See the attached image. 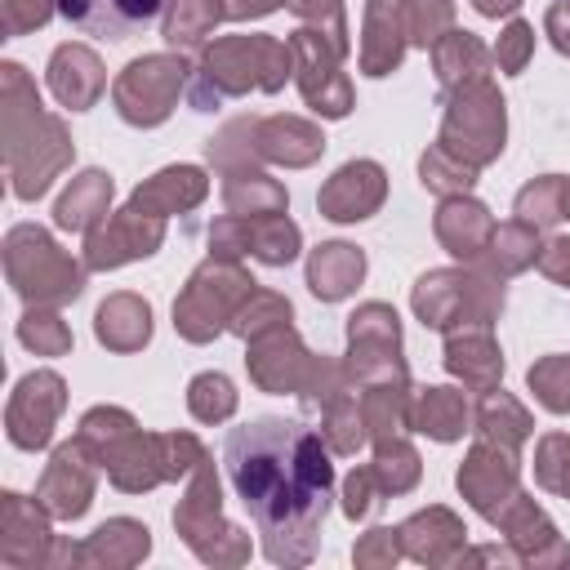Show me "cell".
I'll list each match as a JSON object with an SVG mask.
<instances>
[{"label":"cell","mask_w":570,"mask_h":570,"mask_svg":"<svg viewBox=\"0 0 570 570\" xmlns=\"http://www.w3.org/2000/svg\"><path fill=\"white\" fill-rule=\"evenodd\" d=\"M330 445L298 419L263 414L227 432V476L263 534L272 566H307L321 543V521L334 494Z\"/></svg>","instance_id":"1"},{"label":"cell","mask_w":570,"mask_h":570,"mask_svg":"<svg viewBox=\"0 0 570 570\" xmlns=\"http://www.w3.org/2000/svg\"><path fill=\"white\" fill-rule=\"evenodd\" d=\"M0 142L18 200H40L76 156L67 125L40 107L36 80L22 62H0Z\"/></svg>","instance_id":"2"},{"label":"cell","mask_w":570,"mask_h":570,"mask_svg":"<svg viewBox=\"0 0 570 570\" xmlns=\"http://www.w3.org/2000/svg\"><path fill=\"white\" fill-rule=\"evenodd\" d=\"M294 76V49L276 36H218L205 45L191 102L196 111H214L223 98H240L249 89L276 94Z\"/></svg>","instance_id":"3"},{"label":"cell","mask_w":570,"mask_h":570,"mask_svg":"<svg viewBox=\"0 0 570 570\" xmlns=\"http://www.w3.org/2000/svg\"><path fill=\"white\" fill-rule=\"evenodd\" d=\"M85 263H76L45 227L18 223L4 232V276L27 307H62L85 294Z\"/></svg>","instance_id":"4"},{"label":"cell","mask_w":570,"mask_h":570,"mask_svg":"<svg viewBox=\"0 0 570 570\" xmlns=\"http://www.w3.org/2000/svg\"><path fill=\"white\" fill-rule=\"evenodd\" d=\"M410 307L428 330H441V334L463 325H494L503 312V276L485 272L481 263L436 267L414 281Z\"/></svg>","instance_id":"5"},{"label":"cell","mask_w":570,"mask_h":570,"mask_svg":"<svg viewBox=\"0 0 570 570\" xmlns=\"http://www.w3.org/2000/svg\"><path fill=\"white\" fill-rule=\"evenodd\" d=\"M174 530L205 566H245L254 552L249 534L223 517V485H218V468L209 459L196 463V472L174 508Z\"/></svg>","instance_id":"6"},{"label":"cell","mask_w":570,"mask_h":570,"mask_svg":"<svg viewBox=\"0 0 570 570\" xmlns=\"http://www.w3.org/2000/svg\"><path fill=\"white\" fill-rule=\"evenodd\" d=\"M503 138H508V111L490 76L445 89V116H441L436 142L450 156H459L472 169H485L490 160L503 156Z\"/></svg>","instance_id":"7"},{"label":"cell","mask_w":570,"mask_h":570,"mask_svg":"<svg viewBox=\"0 0 570 570\" xmlns=\"http://www.w3.org/2000/svg\"><path fill=\"white\" fill-rule=\"evenodd\" d=\"M249 289H254V276H249L236 258H214V254H209V258L187 276L183 294L174 298V330H178L187 343H209V338H218V334L232 325L236 307L249 298Z\"/></svg>","instance_id":"8"},{"label":"cell","mask_w":570,"mask_h":570,"mask_svg":"<svg viewBox=\"0 0 570 570\" xmlns=\"http://www.w3.org/2000/svg\"><path fill=\"white\" fill-rule=\"evenodd\" d=\"M183 85H187V58L178 49L174 53H142L111 80V102H116L125 125L156 129L178 107Z\"/></svg>","instance_id":"9"},{"label":"cell","mask_w":570,"mask_h":570,"mask_svg":"<svg viewBox=\"0 0 570 570\" xmlns=\"http://www.w3.org/2000/svg\"><path fill=\"white\" fill-rule=\"evenodd\" d=\"M343 370L356 387L370 383H401L410 379L401 356V316L387 303H361L347 316V356Z\"/></svg>","instance_id":"10"},{"label":"cell","mask_w":570,"mask_h":570,"mask_svg":"<svg viewBox=\"0 0 570 570\" xmlns=\"http://www.w3.org/2000/svg\"><path fill=\"white\" fill-rule=\"evenodd\" d=\"M289 49H294V80L303 102L325 120H343L356 107V94H352V80L343 76L338 45L316 27H298L289 36Z\"/></svg>","instance_id":"11"},{"label":"cell","mask_w":570,"mask_h":570,"mask_svg":"<svg viewBox=\"0 0 570 570\" xmlns=\"http://www.w3.org/2000/svg\"><path fill=\"white\" fill-rule=\"evenodd\" d=\"M303 249V232L294 218L285 214H263V218H240V214H223L209 227V254L214 258H258L267 267H285L294 263Z\"/></svg>","instance_id":"12"},{"label":"cell","mask_w":570,"mask_h":570,"mask_svg":"<svg viewBox=\"0 0 570 570\" xmlns=\"http://www.w3.org/2000/svg\"><path fill=\"white\" fill-rule=\"evenodd\" d=\"M67 410V383L53 370H31L13 383V396L4 405V432L18 450H45L53 441V428Z\"/></svg>","instance_id":"13"},{"label":"cell","mask_w":570,"mask_h":570,"mask_svg":"<svg viewBox=\"0 0 570 570\" xmlns=\"http://www.w3.org/2000/svg\"><path fill=\"white\" fill-rule=\"evenodd\" d=\"M165 240V218L147 214L138 205H125L107 214L89 236H85V267L89 272H111L134 258H151Z\"/></svg>","instance_id":"14"},{"label":"cell","mask_w":570,"mask_h":570,"mask_svg":"<svg viewBox=\"0 0 570 570\" xmlns=\"http://www.w3.org/2000/svg\"><path fill=\"white\" fill-rule=\"evenodd\" d=\"M454 485H459V494L494 525V517H499V512L508 508V499L521 490V459H517V450L476 436V445H472L468 459L459 463Z\"/></svg>","instance_id":"15"},{"label":"cell","mask_w":570,"mask_h":570,"mask_svg":"<svg viewBox=\"0 0 570 570\" xmlns=\"http://www.w3.org/2000/svg\"><path fill=\"white\" fill-rule=\"evenodd\" d=\"M94 490H98V459L76 436L53 445V454L40 472V485H36V499L49 508V517L53 521L85 517L89 503H94Z\"/></svg>","instance_id":"16"},{"label":"cell","mask_w":570,"mask_h":570,"mask_svg":"<svg viewBox=\"0 0 570 570\" xmlns=\"http://www.w3.org/2000/svg\"><path fill=\"white\" fill-rule=\"evenodd\" d=\"M58 534L49 530V508L18 490L0 494V561L9 570H49Z\"/></svg>","instance_id":"17"},{"label":"cell","mask_w":570,"mask_h":570,"mask_svg":"<svg viewBox=\"0 0 570 570\" xmlns=\"http://www.w3.org/2000/svg\"><path fill=\"white\" fill-rule=\"evenodd\" d=\"M245 347H249L245 352V370H249L254 387L276 392V396H285V392L298 396L307 387V374L316 365V352L303 347V338H298V330L289 321L276 325V330H267V334H258V338H249Z\"/></svg>","instance_id":"18"},{"label":"cell","mask_w":570,"mask_h":570,"mask_svg":"<svg viewBox=\"0 0 570 570\" xmlns=\"http://www.w3.org/2000/svg\"><path fill=\"white\" fill-rule=\"evenodd\" d=\"M383 200H387V174H383V165L379 160H347V165H338L325 178V187L316 196V209L330 223H361V218L379 214Z\"/></svg>","instance_id":"19"},{"label":"cell","mask_w":570,"mask_h":570,"mask_svg":"<svg viewBox=\"0 0 570 570\" xmlns=\"http://www.w3.org/2000/svg\"><path fill=\"white\" fill-rule=\"evenodd\" d=\"M494 525L508 534V548L517 552L521 566H566L570 561V543L557 534L548 512L521 490L508 499V508L494 517Z\"/></svg>","instance_id":"20"},{"label":"cell","mask_w":570,"mask_h":570,"mask_svg":"<svg viewBox=\"0 0 570 570\" xmlns=\"http://www.w3.org/2000/svg\"><path fill=\"white\" fill-rule=\"evenodd\" d=\"M410 45V0H370L361 27V71L392 76Z\"/></svg>","instance_id":"21"},{"label":"cell","mask_w":570,"mask_h":570,"mask_svg":"<svg viewBox=\"0 0 570 570\" xmlns=\"http://www.w3.org/2000/svg\"><path fill=\"white\" fill-rule=\"evenodd\" d=\"M396 530H401L405 557H414V561H423V566H459V557L468 552V530H463V521H459L450 508H441V503H432V508L405 517Z\"/></svg>","instance_id":"22"},{"label":"cell","mask_w":570,"mask_h":570,"mask_svg":"<svg viewBox=\"0 0 570 570\" xmlns=\"http://www.w3.org/2000/svg\"><path fill=\"white\" fill-rule=\"evenodd\" d=\"M102 472L116 490L125 494H142V490H156L160 481H169V463H165V432H142L134 428L107 459H102Z\"/></svg>","instance_id":"23"},{"label":"cell","mask_w":570,"mask_h":570,"mask_svg":"<svg viewBox=\"0 0 570 570\" xmlns=\"http://www.w3.org/2000/svg\"><path fill=\"white\" fill-rule=\"evenodd\" d=\"M107 89V67L89 45H58L49 58V94L67 111H89Z\"/></svg>","instance_id":"24"},{"label":"cell","mask_w":570,"mask_h":570,"mask_svg":"<svg viewBox=\"0 0 570 570\" xmlns=\"http://www.w3.org/2000/svg\"><path fill=\"white\" fill-rule=\"evenodd\" d=\"M432 232L436 240L459 258V263H481L485 258V245L494 236V218L490 209L476 200V196H445L436 205V218H432Z\"/></svg>","instance_id":"25"},{"label":"cell","mask_w":570,"mask_h":570,"mask_svg":"<svg viewBox=\"0 0 570 570\" xmlns=\"http://www.w3.org/2000/svg\"><path fill=\"white\" fill-rule=\"evenodd\" d=\"M165 0H58V13L89 31V36H107V40H129L142 27L156 22Z\"/></svg>","instance_id":"26"},{"label":"cell","mask_w":570,"mask_h":570,"mask_svg":"<svg viewBox=\"0 0 570 570\" xmlns=\"http://www.w3.org/2000/svg\"><path fill=\"white\" fill-rule=\"evenodd\" d=\"M254 151L267 165L303 169V165L321 160L325 134H321V125H312L303 116H258V125H254Z\"/></svg>","instance_id":"27"},{"label":"cell","mask_w":570,"mask_h":570,"mask_svg":"<svg viewBox=\"0 0 570 570\" xmlns=\"http://www.w3.org/2000/svg\"><path fill=\"white\" fill-rule=\"evenodd\" d=\"M445 370L468 387V392H490L503 379V352L490 334V325H463L450 330L445 338Z\"/></svg>","instance_id":"28"},{"label":"cell","mask_w":570,"mask_h":570,"mask_svg":"<svg viewBox=\"0 0 570 570\" xmlns=\"http://www.w3.org/2000/svg\"><path fill=\"white\" fill-rule=\"evenodd\" d=\"M94 338L107 352H142L151 343V303L142 294H107L94 312Z\"/></svg>","instance_id":"29"},{"label":"cell","mask_w":570,"mask_h":570,"mask_svg":"<svg viewBox=\"0 0 570 570\" xmlns=\"http://www.w3.org/2000/svg\"><path fill=\"white\" fill-rule=\"evenodd\" d=\"M205 196H209V178H205L200 165H169V169L151 174L147 183H138L134 196H129V205L169 218V214H187V209H196Z\"/></svg>","instance_id":"30"},{"label":"cell","mask_w":570,"mask_h":570,"mask_svg":"<svg viewBox=\"0 0 570 570\" xmlns=\"http://www.w3.org/2000/svg\"><path fill=\"white\" fill-rule=\"evenodd\" d=\"M111 196H116V183H111L107 169H80V174L67 183V191L58 196V205H53V223H58L62 232L89 236V232L111 214Z\"/></svg>","instance_id":"31"},{"label":"cell","mask_w":570,"mask_h":570,"mask_svg":"<svg viewBox=\"0 0 570 570\" xmlns=\"http://www.w3.org/2000/svg\"><path fill=\"white\" fill-rule=\"evenodd\" d=\"M147 552H151V530L134 517H111L80 543V566L125 570V566H138Z\"/></svg>","instance_id":"32"},{"label":"cell","mask_w":570,"mask_h":570,"mask_svg":"<svg viewBox=\"0 0 570 570\" xmlns=\"http://www.w3.org/2000/svg\"><path fill=\"white\" fill-rule=\"evenodd\" d=\"M361 281H365V249H356L347 240H325L307 254V289L321 303L347 298Z\"/></svg>","instance_id":"33"},{"label":"cell","mask_w":570,"mask_h":570,"mask_svg":"<svg viewBox=\"0 0 570 570\" xmlns=\"http://www.w3.org/2000/svg\"><path fill=\"white\" fill-rule=\"evenodd\" d=\"M472 423V405L459 387H414L410 396V428L432 441H459Z\"/></svg>","instance_id":"34"},{"label":"cell","mask_w":570,"mask_h":570,"mask_svg":"<svg viewBox=\"0 0 570 570\" xmlns=\"http://www.w3.org/2000/svg\"><path fill=\"white\" fill-rule=\"evenodd\" d=\"M223 205H227V214L263 218V214H285L289 209V196L258 165H240V169H227L223 174Z\"/></svg>","instance_id":"35"},{"label":"cell","mask_w":570,"mask_h":570,"mask_svg":"<svg viewBox=\"0 0 570 570\" xmlns=\"http://www.w3.org/2000/svg\"><path fill=\"white\" fill-rule=\"evenodd\" d=\"M490 58H494V49H485V45H481L472 31H463V27H450V31L432 45V67H436L441 89H459V85H468V80L490 76Z\"/></svg>","instance_id":"36"},{"label":"cell","mask_w":570,"mask_h":570,"mask_svg":"<svg viewBox=\"0 0 570 570\" xmlns=\"http://www.w3.org/2000/svg\"><path fill=\"white\" fill-rule=\"evenodd\" d=\"M472 423H476V436L481 441H494V445H508V450H521L525 436L534 432L530 410L512 392H503V387L481 392V401L472 410Z\"/></svg>","instance_id":"37"},{"label":"cell","mask_w":570,"mask_h":570,"mask_svg":"<svg viewBox=\"0 0 570 570\" xmlns=\"http://www.w3.org/2000/svg\"><path fill=\"white\" fill-rule=\"evenodd\" d=\"M539 249H543L539 227L525 223V218H508V223H494V236H490V245H485L481 267L508 281V276L534 267V263H539Z\"/></svg>","instance_id":"38"},{"label":"cell","mask_w":570,"mask_h":570,"mask_svg":"<svg viewBox=\"0 0 570 570\" xmlns=\"http://www.w3.org/2000/svg\"><path fill=\"white\" fill-rule=\"evenodd\" d=\"M410 396H414L410 379L361 387V414H365L370 441H387V436H405L410 432Z\"/></svg>","instance_id":"39"},{"label":"cell","mask_w":570,"mask_h":570,"mask_svg":"<svg viewBox=\"0 0 570 570\" xmlns=\"http://www.w3.org/2000/svg\"><path fill=\"white\" fill-rule=\"evenodd\" d=\"M223 18H227L223 0H165V40L178 53L200 49Z\"/></svg>","instance_id":"40"},{"label":"cell","mask_w":570,"mask_h":570,"mask_svg":"<svg viewBox=\"0 0 570 570\" xmlns=\"http://www.w3.org/2000/svg\"><path fill=\"white\" fill-rule=\"evenodd\" d=\"M374 476H379V490H383V499L387 494H410L414 485H419V472H423V463H419V450L405 441V436H387V441H374Z\"/></svg>","instance_id":"41"},{"label":"cell","mask_w":570,"mask_h":570,"mask_svg":"<svg viewBox=\"0 0 570 570\" xmlns=\"http://www.w3.org/2000/svg\"><path fill=\"white\" fill-rule=\"evenodd\" d=\"M321 436H325V445L334 454H356L370 441V428H365V414H361V396L356 392H343V396H334L321 410Z\"/></svg>","instance_id":"42"},{"label":"cell","mask_w":570,"mask_h":570,"mask_svg":"<svg viewBox=\"0 0 570 570\" xmlns=\"http://www.w3.org/2000/svg\"><path fill=\"white\" fill-rule=\"evenodd\" d=\"M285 321H294V307H289V298L285 294H276V289H249V298L236 307V316H232V334L236 338H258V334H267V330H276V325H285Z\"/></svg>","instance_id":"43"},{"label":"cell","mask_w":570,"mask_h":570,"mask_svg":"<svg viewBox=\"0 0 570 570\" xmlns=\"http://www.w3.org/2000/svg\"><path fill=\"white\" fill-rule=\"evenodd\" d=\"M138 423H134V414L129 410H120V405H94L85 419H80V428H76V441L98 459V468H102V459L134 432Z\"/></svg>","instance_id":"44"},{"label":"cell","mask_w":570,"mask_h":570,"mask_svg":"<svg viewBox=\"0 0 570 570\" xmlns=\"http://www.w3.org/2000/svg\"><path fill=\"white\" fill-rule=\"evenodd\" d=\"M476 174H481V169L463 165V160L450 156L441 142H432V147L419 156V183H423L428 191H436L441 200H445V196H463V191H472Z\"/></svg>","instance_id":"45"},{"label":"cell","mask_w":570,"mask_h":570,"mask_svg":"<svg viewBox=\"0 0 570 570\" xmlns=\"http://www.w3.org/2000/svg\"><path fill=\"white\" fill-rule=\"evenodd\" d=\"M18 343L36 356H67L71 352V325L58 316V307H27L18 321Z\"/></svg>","instance_id":"46"},{"label":"cell","mask_w":570,"mask_h":570,"mask_svg":"<svg viewBox=\"0 0 570 570\" xmlns=\"http://www.w3.org/2000/svg\"><path fill=\"white\" fill-rule=\"evenodd\" d=\"M236 401H240L236 383L227 374H218V370H205V374H196L187 383V410L200 423H227L236 414Z\"/></svg>","instance_id":"47"},{"label":"cell","mask_w":570,"mask_h":570,"mask_svg":"<svg viewBox=\"0 0 570 570\" xmlns=\"http://www.w3.org/2000/svg\"><path fill=\"white\" fill-rule=\"evenodd\" d=\"M254 125H258V116H236V120H227V125L205 142L209 165H218L223 174H227V169H240V165H258Z\"/></svg>","instance_id":"48"},{"label":"cell","mask_w":570,"mask_h":570,"mask_svg":"<svg viewBox=\"0 0 570 570\" xmlns=\"http://www.w3.org/2000/svg\"><path fill=\"white\" fill-rule=\"evenodd\" d=\"M561 187H566V174L530 178V183L517 191V218L534 223L539 232L557 227V223H561Z\"/></svg>","instance_id":"49"},{"label":"cell","mask_w":570,"mask_h":570,"mask_svg":"<svg viewBox=\"0 0 570 570\" xmlns=\"http://www.w3.org/2000/svg\"><path fill=\"white\" fill-rule=\"evenodd\" d=\"M525 383H530V392H534V401L543 410L570 414V356L566 352H552V356L534 361L530 374H525Z\"/></svg>","instance_id":"50"},{"label":"cell","mask_w":570,"mask_h":570,"mask_svg":"<svg viewBox=\"0 0 570 570\" xmlns=\"http://www.w3.org/2000/svg\"><path fill=\"white\" fill-rule=\"evenodd\" d=\"M534 481H539L548 494L570 499V436H566V432L539 436V450H534Z\"/></svg>","instance_id":"51"},{"label":"cell","mask_w":570,"mask_h":570,"mask_svg":"<svg viewBox=\"0 0 570 570\" xmlns=\"http://www.w3.org/2000/svg\"><path fill=\"white\" fill-rule=\"evenodd\" d=\"M289 13L303 18V27H316L321 36H330L338 45V53L347 58L352 40H347V18H343V0H285Z\"/></svg>","instance_id":"52"},{"label":"cell","mask_w":570,"mask_h":570,"mask_svg":"<svg viewBox=\"0 0 570 570\" xmlns=\"http://www.w3.org/2000/svg\"><path fill=\"white\" fill-rule=\"evenodd\" d=\"M454 27V0H410V45L432 49Z\"/></svg>","instance_id":"53"},{"label":"cell","mask_w":570,"mask_h":570,"mask_svg":"<svg viewBox=\"0 0 570 570\" xmlns=\"http://www.w3.org/2000/svg\"><path fill=\"white\" fill-rule=\"evenodd\" d=\"M401 557H405V548H401V530H387V525L361 534V543L352 548V561H356L361 570H392Z\"/></svg>","instance_id":"54"},{"label":"cell","mask_w":570,"mask_h":570,"mask_svg":"<svg viewBox=\"0 0 570 570\" xmlns=\"http://www.w3.org/2000/svg\"><path fill=\"white\" fill-rule=\"evenodd\" d=\"M379 503H383V490H379L374 468H370V463L352 468V472H347V481H343V512H347L352 521H365Z\"/></svg>","instance_id":"55"},{"label":"cell","mask_w":570,"mask_h":570,"mask_svg":"<svg viewBox=\"0 0 570 570\" xmlns=\"http://www.w3.org/2000/svg\"><path fill=\"white\" fill-rule=\"evenodd\" d=\"M530 53H534V27L521 22V18H512V22L503 27L499 45H494V62H499L508 76H521L525 62H530Z\"/></svg>","instance_id":"56"},{"label":"cell","mask_w":570,"mask_h":570,"mask_svg":"<svg viewBox=\"0 0 570 570\" xmlns=\"http://www.w3.org/2000/svg\"><path fill=\"white\" fill-rule=\"evenodd\" d=\"M58 0H0V31L4 36H27L53 18Z\"/></svg>","instance_id":"57"},{"label":"cell","mask_w":570,"mask_h":570,"mask_svg":"<svg viewBox=\"0 0 570 570\" xmlns=\"http://www.w3.org/2000/svg\"><path fill=\"white\" fill-rule=\"evenodd\" d=\"M539 272L557 285L570 289V236H552L543 249H539Z\"/></svg>","instance_id":"58"},{"label":"cell","mask_w":570,"mask_h":570,"mask_svg":"<svg viewBox=\"0 0 570 570\" xmlns=\"http://www.w3.org/2000/svg\"><path fill=\"white\" fill-rule=\"evenodd\" d=\"M543 36L552 40V49H557V53H566V58H570V0L548 4V13H543Z\"/></svg>","instance_id":"59"},{"label":"cell","mask_w":570,"mask_h":570,"mask_svg":"<svg viewBox=\"0 0 570 570\" xmlns=\"http://www.w3.org/2000/svg\"><path fill=\"white\" fill-rule=\"evenodd\" d=\"M285 0H223V9H227V18H236V22H245V18H267V13H276Z\"/></svg>","instance_id":"60"},{"label":"cell","mask_w":570,"mask_h":570,"mask_svg":"<svg viewBox=\"0 0 570 570\" xmlns=\"http://www.w3.org/2000/svg\"><path fill=\"white\" fill-rule=\"evenodd\" d=\"M472 9L481 18H512L521 9V0H472Z\"/></svg>","instance_id":"61"},{"label":"cell","mask_w":570,"mask_h":570,"mask_svg":"<svg viewBox=\"0 0 570 570\" xmlns=\"http://www.w3.org/2000/svg\"><path fill=\"white\" fill-rule=\"evenodd\" d=\"M561 218H570V178H566V187H561Z\"/></svg>","instance_id":"62"}]
</instances>
